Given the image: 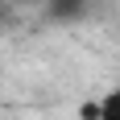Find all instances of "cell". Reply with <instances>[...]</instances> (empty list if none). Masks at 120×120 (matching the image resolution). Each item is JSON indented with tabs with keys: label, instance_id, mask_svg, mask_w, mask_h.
I'll use <instances>...</instances> for the list:
<instances>
[{
	"label": "cell",
	"instance_id": "obj_1",
	"mask_svg": "<svg viewBox=\"0 0 120 120\" xmlns=\"http://www.w3.org/2000/svg\"><path fill=\"white\" fill-rule=\"evenodd\" d=\"M50 4V17H54V21H75V17H83V0H46Z\"/></svg>",
	"mask_w": 120,
	"mask_h": 120
},
{
	"label": "cell",
	"instance_id": "obj_2",
	"mask_svg": "<svg viewBox=\"0 0 120 120\" xmlns=\"http://www.w3.org/2000/svg\"><path fill=\"white\" fill-rule=\"evenodd\" d=\"M99 120H120V87L99 99Z\"/></svg>",
	"mask_w": 120,
	"mask_h": 120
},
{
	"label": "cell",
	"instance_id": "obj_3",
	"mask_svg": "<svg viewBox=\"0 0 120 120\" xmlns=\"http://www.w3.org/2000/svg\"><path fill=\"white\" fill-rule=\"evenodd\" d=\"M25 4H46V0H25Z\"/></svg>",
	"mask_w": 120,
	"mask_h": 120
}]
</instances>
